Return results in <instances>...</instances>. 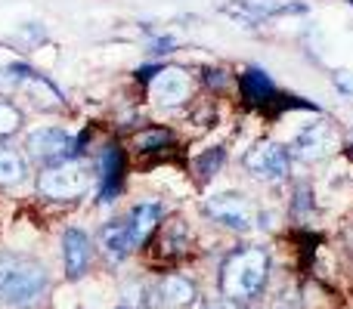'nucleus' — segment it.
Here are the masks:
<instances>
[{
  "label": "nucleus",
  "instance_id": "f257e3e1",
  "mask_svg": "<svg viewBox=\"0 0 353 309\" xmlns=\"http://www.w3.org/2000/svg\"><path fill=\"white\" fill-rule=\"evenodd\" d=\"M50 273L41 260L0 251V303L28 309L47 294Z\"/></svg>",
  "mask_w": 353,
  "mask_h": 309
},
{
  "label": "nucleus",
  "instance_id": "f03ea898",
  "mask_svg": "<svg viewBox=\"0 0 353 309\" xmlns=\"http://www.w3.org/2000/svg\"><path fill=\"white\" fill-rule=\"evenodd\" d=\"M270 275V254L257 244L251 248H239L226 257L223 269H220V291L230 300H254L263 291Z\"/></svg>",
  "mask_w": 353,
  "mask_h": 309
},
{
  "label": "nucleus",
  "instance_id": "7ed1b4c3",
  "mask_svg": "<svg viewBox=\"0 0 353 309\" xmlns=\"http://www.w3.org/2000/svg\"><path fill=\"white\" fill-rule=\"evenodd\" d=\"M90 186V167L84 161H62V164H53L41 173L37 180V189H41L47 198H56V201H72L78 195L87 192Z\"/></svg>",
  "mask_w": 353,
  "mask_h": 309
},
{
  "label": "nucleus",
  "instance_id": "20e7f679",
  "mask_svg": "<svg viewBox=\"0 0 353 309\" xmlns=\"http://www.w3.org/2000/svg\"><path fill=\"white\" fill-rule=\"evenodd\" d=\"M81 142H84V140L72 136L68 130H62V127H41V130H34V134H28L25 149H28V155L34 158L37 164L53 167V164L72 161V158L78 155Z\"/></svg>",
  "mask_w": 353,
  "mask_h": 309
},
{
  "label": "nucleus",
  "instance_id": "39448f33",
  "mask_svg": "<svg viewBox=\"0 0 353 309\" xmlns=\"http://www.w3.org/2000/svg\"><path fill=\"white\" fill-rule=\"evenodd\" d=\"M205 213L214 223L226 226V229H236V232H248L251 223H254V211H251L248 198L239 192L211 195V198L205 201Z\"/></svg>",
  "mask_w": 353,
  "mask_h": 309
},
{
  "label": "nucleus",
  "instance_id": "423d86ee",
  "mask_svg": "<svg viewBox=\"0 0 353 309\" xmlns=\"http://www.w3.org/2000/svg\"><path fill=\"white\" fill-rule=\"evenodd\" d=\"M245 167L248 173H254L257 180H285L288 167H292V158L279 146V142H257L248 155H245Z\"/></svg>",
  "mask_w": 353,
  "mask_h": 309
},
{
  "label": "nucleus",
  "instance_id": "0eeeda50",
  "mask_svg": "<svg viewBox=\"0 0 353 309\" xmlns=\"http://www.w3.org/2000/svg\"><path fill=\"white\" fill-rule=\"evenodd\" d=\"M335 146H338V134L329 121H316L294 136V155H301L304 161H319V158L335 152Z\"/></svg>",
  "mask_w": 353,
  "mask_h": 309
},
{
  "label": "nucleus",
  "instance_id": "6e6552de",
  "mask_svg": "<svg viewBox=\"0 0 353 309\" xmlns=\"http://www.w3.org/2000/svg\"><path fill=\"white\" fill-rule=\"evenodd\" d=\"M90 235H87L84 229H78V226H72V229H65V235H62V260H65V275L68 279H81V275L90 269Z\"/></svg>",
  "mask_w": 353,
  "mask_h": 309
},
{
  "label": "nucleus",
  "instance_id": "1a4fd4ad",
  "mask_svg": "<svg viewBox=\"0 0 353 309\" xmlns=\"http://www.w3.org/2000/svg\"><path fill=\"white\" fill-rule=\"evenodd\" d=\"M149 93L159 105H180L189 96V74L183 68H159L149 84Z\"/></svg>",
  "mask_w": 353,
  "mask_h": 309
},
{
  "label": "nucleus",
  "instance_id": "9d476101",
  "mask_svg": "<svg viewBox=\"0 0 353 309\" xmlns=\"http://www.w3.org/2000/svg\"><path fill=\"white\" fill-rule=\"evenodd\" d=\"M97 180H99V201L109 204L115 201L118 186H121V152L115 146H105L97 161Z\"/></svg>",
  "mask_w": 353,
  "mask_h": 309
},
{
  "label": "nucleus",
  "instance_id": "9b49d317",
  "mask_svg": "<svg viewBox=\"0 0 353 309\" xmlns=\"http://www.w3.org/2000/svg\"><path fill=\"white\" fill-rule=\"evenodd\" d=\"M99 248L105 251V257H109L112 263H121L130 251H137L134 242H130L128 217H118V220H112V223H105L103 229H99Z\"/></svg>",
  "mask_w": 353,
  "mask_h": 309
},
{
  "label": "nucleus",
  "instance_id": "f8f14e48",
  "mask_svg": "<svg viewBox=\"0 0 353 309\" xmlns=\"http://www.w3.org/2000/svg\"><path fill=\"white\" fill-rule=\"evenodd\" d=\"M159 217H161V207L152 204V201H143V204H137L134 211L128 213L130 242H134V248H140V244L152 235V229L159 226Z\"/></svg>",
  "mask_w": 353,
  "mask_h": 309
},
{
  "label": "nucleus",
  "instance_id": "ddd939ff",
  "mask_svg": "<svg viewBox=\"0 0 353 309\" xmlns=\"http://www.w3.org/2000/svg\"><path fill=\"white\" fill-rule=\"evenodd\" d=\"M159 294H161V303L165 306L183 309L195 300V285L189 279H183V275H168V279L161 281Z\"/></svg>",
  "mask_w": 353,
  "mask_h": 309
},
{
  "label": "nucleus",
  "instance_id": "4468645a",
  "mask_svg": "<svg viewBox=\"0 0 353 309\" xmlns=\"http://www.w3.org/2000/svg\"><path fill=\"white\" fill-rule=\"evenodd\" d=\"M28 176V167H25V158L10 146H0V186L12 189L19 182H25Z\"/></svg>",
  "mask_w": 353,
  "mask_h": 309
},
{
  "label": "nucleus",
  "instance_id": "2eb2a0df",
  "mask_svg": "<svg viewBox=\"0 0 353 309\" xmlns=\"http://www.w3.org/2000/svg\"><path fill=\"white\" fill-rule=\"evenodd\" d=\"M288 10H301V6L292 0H239L236 6H226V12H236V16H276Z\"/></svg>",
  "mask_w": 353,
  "mask_h": 309
},
{
  "label": "nucleus",
  "instance_id": "dca6fc26",
  "mask_svg": "<svg viewBox=\"0 0 353 309\" xmlns=\"http://www.w3.org/2000/svg\"><path fill=\"white\" fill-rule=\"evenodd\" d=\"M22 90L31 93V103H34L37 109H59V105H62V93L56 90L47 78H41V74H34V78H31Z\"/></svg>",
  "mask_w": 353,
  "mask_h": 309
},
{
  "label": "nucleus",
  "instance_id": "f3484780",
  "mask_svg": "<svg viewBox=\"0 0 353 309\" xmlns=\"http://www.w3.org/2000/svg\"><path fill=\"white\" fill-rule=\"evenodd\" d=\"M31 78H34V72H31L25 62H10V65L0 68V90H3V93H16V90H22Z\"/></svg>",
  "mask_w": 353,
  "mask_h": 309
},
{
  "label": "nucleus",
  "instance_id": "a211bd4d",
  "mask_svg": "<svg viewBox=\"0 0 353 309\" xmlns=\"http://www.w3.org/2000/svg\"><path fill=\"white\" fill-rule=\"evenodd\" d=\"M19 130H22V111L10 99H0V140L19 134Z\"/></svg>",
  "mask_w": 353,
  "mask_h": 309
},
{
  "label": "nucleus",
  "instance_id": "6ab92c4d",
  "mask_svg": "<svg viewBox=\"0 0 353 309\" xmlns=\"http://www.w3.org/2000/svg\"><path fill=\"white\" fill-rule=\"evenodd\" d=\"M245 90H248L251 99H267L270 93H273V84H270V78L263 72H257V68H251L248 74H245Z\"/></svg>",
  "mask_w": 353,
  "mask_h": 309
},
{
  "label": "nucleus",
  "instance_id": "aec40b11",
  "mask_svg": "<svg viewBox=\"0 0 353 309\" xmlns=\"http://www.w3.org/2000/svg\"><path fill=\"white\" fill-rule=\"evenodd\" d=\"M220 161H223V149H214V152H211V155H205V158H201V161H199L201 173H205V176H211V173H214V170H217V167H220Z\"/></svg>",
  "mask_w": 353,
  "mask_h": 309
},
{
  "label": "nucleus",
  "instance_id": "412c9836",
  "mask_svg": "<svg viewBox=\"0 0 353 309\" xmlns=\"http://www.w3.org/2000/svg\"><path fill=\"white\" fill-rule=\"evenodd\" d=\"M165 140H168V134H149V136H143V140H140V146L149 149L152 142H165Z\"/></svg>",
  "mask_w": 353,
  "mask_h": 309
},
{
  "label": "nucleus",
  "instance_id": "4be33fe9",
  "mask_svg": "<svg viewBox=\"0 0 353 309\" xmlns=\"http://www.w3.org/2000/svg\"><path fill=\"white\" fill-rule=\"evenodd\" d=\"M201 309H220L217 303H205V306H201Z\"/></svg>",
  "mask_w": 353,
  "mask_h": 309
}]
</instances>
